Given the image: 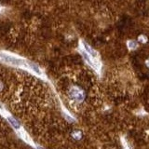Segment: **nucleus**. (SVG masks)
<instances>
[{
    "label": "nucleus",
    "mask_w": 149,
    "mask_h": 149,
    "mask_svg": "<svg viewBox=\"0 0 149 149\" xmlns=\"http://www.w3.org/2000/svg\"><path fill=\"white\" fill-rule=\"evenodd\" d=\"M84 96H85L84 92L77 88H74L70 90V97L76 101H81L84 98Z\"/></svg>",
    "instance_id": "f257e3e1"
},
{
    "label": "nucleus",
    "mask_w": 149,
    "mask_h": 149,
    "mask_svg": "<svg viewBox=\"0 0 149 149\" xmlns=\"http://www.w3.org/2000/svg\"><path fill=\"white\" fill-rule=\"evenodd\" d=\"M8 119H9V121L12 124V126H13L15 129H19V128H20V124H19L18 121H16L15 119L11 118H8Z\"/></svg>",
    "instance_id": "f03ea898"
},
{
    "label": "nucleus",
    "mask_w": 149,
    "mask_h": 149,
    "mask_svg": "<svg viewBox=\"0 0 149 149\" xmlns=\"http://www.w3.org/2000/svg\"><path fill=\"white\" fill-rule=\"evenodd\" d=\"M129 47L130 48H136V47H137V44H136V42H134V41H130Z\"/></svg>",
    "instance_id": "7ed1b4c3"
},
{
    "label": "nucleus",
    "mask_w": 149,
    "mask_h": 149,
    "mask_svg": "<svg viewBox=\"0 0 149 149\" xmlns=\"http://www.w3.org/2000/svg\"><path fill=\"white\" fill-rule=\"evenodd\" d=\"M0 10H1V8H0Z\"/></svg>",
    "instance_id": "20e7f679"
}]
</instances>
